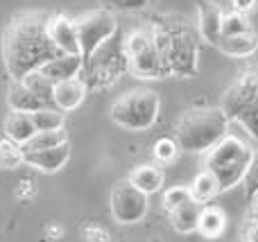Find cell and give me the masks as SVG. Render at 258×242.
<instances>
[{"label": "cell", "instance_id": "30", "mask_svg": "<svg viewBox=\"0 0 258 242\" xmlns=\"http://www.w3.org/2000/svg\"><path fill=\"white\" fill-rule=\"evenodd\" d=\"M102 3L113 9H120V12H138V9L147 7L150 0H102Z\"/></svg>", "mask_w": 258, "mask_h": 242}, {"label": "cell", "instance_id": "31", "mask_svg": "<svg viewBox=\"0 0 258 242\" xmlns=\"http://www.w3.org/2000/svg\"><path fill=\"white\" fill-rule=\"evenodd\" d=\"M84 238L89 240V242H111V235H109V231L102 229V226H95V224L84 226Z\"/></svg>", "mask_w": 258, "mask_h": 242}, {"label": "cell", "instance_id": "14", "mask_svg": "<svg viewBox=\"0 0 258 242\" xmlns=\"http://www.w3.org/2000/svg\"><path fill=\"white\" fill-rule=\"evenodd\" d=\"M84 68V59L82 54H59V57L50 59L45 66H41L39 70L43 72L48 79L52 82H63L71 79V77H77Z\"/></svg>", "mask_w": 258, "mask_h": 242}, {"label": "cell", "instance_id": "29", "mask_svg": "<svg viewBox=\"0 0 258 242\" xmlns=\"http://www.w3.org/2000/svg\"><path fill=\"white\" fill-rule=\"evenodd\" d=\"M186 199H190V188H181V186H174V188H168L163 193V208L165 211H172L179 204H183Z\"/></svg>", "mask_w": 258, "mask_h": 242}, {"label": "cell", "instance_id": "34", "mask_svg": "<svg viewBox=\"0 0 258 242\" xmlns=\"http://www.w3.org/2000/svg\"><path fill=\"white\" fill-rule=\"evenodd\" d=\"M233 3V12H240V14H247L254 9L256 0H231Z\"/></svg>", "mask_w": 258, "mask_h": 242}, {"label": "cell", "instance_id": "23", "mask_svg": "<svg viewBox=\"0 0 258 242\" xmlns=\"http://www.w3.org/2000/svg\"><path fill=\"white\" fill-rule=\"evenodd\" d=\"M68 143V134L61 129H50V131H36L25 145H21L23 152H32V149H45V147H54V145Z\"/></svg>", "mask_w": 258, "mask_h": 242}, {"label": "cell", "instance_id": "1", "mask_svg": "<svg viewBox=\"0 0 258 242\" xmlns=\"http://www.w3.org/2000/svg\"><path fill=\"white\" fill-rule=\"evenodd\" d=\"M48 14L21 12L7 23L3 34V59L12 79H23L50 59L63 54L48 36Z\"/></svg>", "mask_w": 258, "mask_h": 242}, {"label": "cell", "instance_id": "28", "mask_svg": "<svg viewBox=\"0 0 258 242\" xmlns=\"http://www.w3.org/2000/svg\"><path fill=\"white\" fill-rule=\"evenodd\" d=\"M23 163V149L14 140H3L0 143V166L5 168H18Z\"/></svg>", "mask_w": 258, "mask_h": 242}, {"label": "cell", "instance_id": "13", "mask_svg": "<svg viewBox=\"0 0 258 242\" xmlns=\"http://www.w3.org/2000/svg\"><path fill=\"white\" fill-rule=\"evenodd\" d=\"M86 82L80 77H71L63 82H54V91H52V104L61 111H73L77 109L86 98Z\"/></svg>", "mask_w": 258, "mask_h": 242}, {"label": "cell", "instance_id": "3", "mask_svg": "<svg viewBox=\"0 0 258 242\" xmlns=\"http://www.w3.org/2000/svg\"><path fill=\"white\" fill-rule=\"evenodd\" d=\"M254 158H256L254 149L245 140L233 134H227L222 140H218L206 152L204 168L209 172H213L215 179L220 181V188L224 193V190H231L245 181Z\"/></svg>", "mask_w": 258, "mask_h": 242}, {"label": "cell", "instance_id": "33", "mask_svg": "<svg viewBox=\"0 0 258 242\" xmlns=\"http://www.w3.org/2000/svg\"><path fill=\"white\" fill-rule=\"evenodd\" d=\"M245 186H247V190H256V188H258V156L254 158V163H251L249 172H247Z\"/></svg>", "mask_w": 258, "mask_h": 242}, {"label": "cell", "instance_id": "7", "mask_svg": "<svg viewBox=\"0 0 258 242\" xmlns=\"http://www.w3.org/2000/svg\"><path fill=\"white\" fill-rule=\"evenodd\" d=\"M75 27H77V39H80V54L84 59V63L107 41H111L113 34L118 32L116 18L107 9H93V12L82 14L80 18H75Z\"/></svg>", "mask_w": 258, "mask_h": 242}, {"label": "cell", "instance_id": "4", "mask_svg": "<svg viewBox=\"0 0 258 242\" xmlns=\"http://www.w3.org/2000/svg\"><path fill=\"white\" fill-rule=\"evenodd\" d=\"M154 43L161 54V61L168 75L192 77L197 75V41L181 23H163L156 25Z\"/></svg>", "mask_w": 258, "mask_h": 242}, {"label": "cell", "instance_id": "20", "mask_svg": "<svg viewBox=\"0 0 258 242\" xmlns=\"http://www.w3.org/2000/svg\"><path fill=\"white\" fill-rule=\"evenodd\" d=\"M227 229V217H224L222 208L218 206H202V215H200V224H197V231H200L204 238L213 240L220 238Z\"/></svg>", "mask_w": 258, "mask_h": 242}, {"label": "cell", "instance_id": "8", "mask_svg": "<svg viewBox=\"0 0 258 242\" xmlns=\"http://www.w3.org/2000/svg\"><path fill=\"white\" fill-rule=\"evenodd\" d=\"M150 195L138 190L129 179H122L111 190V215L118 224H136L147 215Z\"/></svg>", "mask_w": 258, "mask_h": 242}, {"label": "cell", "instance_id": "24", "mask_svg": "<svg viewBox=\"0 0 258 242\" xmlns=\"http://www.w3.org/2000/svg\"><path fill=\"white\" fill-rule=\"evenodd\" d=\"M32 122H34L36 131H50V129H61L63 127V111L57 107H41L32 111Z\"/></svg>", "mask_w": 258, "mask_h": 242}, {"label": "cell", "instance_id": "15", "mask_svg": "<svg viewBox=\"0 0 258 242\" xmlns=\"http://www.w3.org/2000/svg\"><path fill=\"white\" fill-rule=\"evenodd\" d=\"M202 206H204V204L195 202V199L190 197L183 204H179L177 208H172V211H170V222H172L174 231H179V233H192V231H197Z\"/></svg>", "mask_w": 258, "mask_h": 242}, {"label": "cell", "instance_id": "26", "mask_svg": "<svg viewBox=\"0 0 258 242\" xmlns=\"http://www.w3.org/2000/svg\"><path fill=\"white\" fill-rule=\"evenodd\" d=\"M254 32L249 25V21L245 18V14L240 12H229L222 18V36H236V34H247Z\"/></svg>", "mask_w": 258, "mask_h": 242}, {"label": "cell", "instance_id": "19", "mask_svg": "<svg viewBox=\"0 0 258 242\" xmlns=\"http://www.w3.org/2000/svg\"><path fill=\"white\" fill-rule=\"evenodd\" d=\"M218 48L222 50L229 57H249L258 50V36L254 32H247V34H236V36H222L218 43Z\"/></svg>", "mask_w": 258, "mask_h": 242}, {"label": "cell", "instance_id": "11", "mask_svg": "<svg viewBox=\"0 0 258 242\" xmlns=\"http://www.w3.org/2000/svg\"><path fill=\"white\" fill-rule=\"evenodd\" d=\"M71 158V145L61 143L54 147H45V149H32V152H23V163L36 168L41 172H57Z\"/></svg>", "mask_w": 258, "mask_h": 242}, {"label": "cell", "instance_id": "6", "mask_svg": "<svg viewBox=\"0 0 258 242\" xmlns=\"http://www.w3.org/2000/svg\"><path fill=\"white\" fill-rule=\"evenodd\" d=\"M125 57H127V68L136 77H143V79L168 77L152 32H143V30L132 32L125 41Z\"/></svg>", "mask_w": 258, "mask_h": 242}, {"label": "cell", "instance_id": "35", "mask_svg": "<svg viewBox=\"0 0 258 242\" xmlns=\"http://www.w3.org/2000/svg\"><path fill=\"white\" fill-rule=\"evenodd\" d=\"M247 242H258V222H256L254 231H251V235H249V238H247Z\"/></svg>", "mask_w": 258, "mask_h": 242}, {"label": "cell", "instance_id": "27", "mask_svg": "<svg viewBox=\"0 0 258 242\" xmlns=\"http://www.w3.org/2000/svg\"><path fill=\"white\" fill-rule=\"evenodd\" d=\"M236 122L242 125V129H245L247 134L258 143V98L249 104V107H245L240 113H238Z\"/></svg>", "mask_w": 258, "mask_h": 242}, {"label": "cell", "instance_id": "18", "mask_svg": "<svg viewBox=\"0 0 258 242\" xmlns=\"http://www.w3.org/2000/svg\"><path fill=\"white\" fill-rule=\"evenodd\" d=\"M7 100H9L12 111H27V113H32V111H36V109H41V107H50V104H45L43 100L36 98V95L32 93V91L27 89L21 79H14L12 82Z\"/></svg>", "mask_w": 258, "mask_h": 242}, {"label": "cell", "instance_id": "12", "mask_svg": "<svg viewBox=\"0 0 258 242\" xmlns=\"http://www.w3.org/2000/svg\"><path fill=\"white\" fill-rule=\"evenodd\" d=\"M222 9L220 5L211 3V0H202L197 7V25H200V34L206 43L218 48L220 39H222Z\"/></svg>", "mask_w": 258, "mask_h": 242}, {"label": "cell", "instance_id": "17", "mask_svg": "<svg viewBox=\"0 0 258 242\" xmlns=\"http://www.w3.org/2000/svg\"><path fill=\"white\" fill-rule=\"evenodd\" d=\"M138 190H143L145 195H152V193H159L161 186H163V170L156 166H136L127 177Z\"/></svg>", "mask_w": 258, "mask_h": 242}, {"label": "cell", "instance_id": "2", "mask_svg": "<svg viewBox=\"0 0 258 242\" xmlns=\"http://www.w3.org/2000/svg\"><path fill=\"white\" fill-rule=\"evenodd\" d=\"M229 118L220 107H195L181 113L174 127V138L183 152L206 154L229 134Z\"/></svg>", "mask_w": 258, "mask_h": 242}, {"label": "cell", "instance_id": "5", "mask_svg": "<svg viewBox=\"0 0 258 242\" xmlns=\"http://www.w3.org/2000/svg\"><path fill=\"white\" fill-rule=\"evenodd\" d=\"M161 100L152 89H134L113 102L111 120L129 131H145L156 122Z\"/></svg>", "mask_w": 258, "mask_h": 242}, {"label": "cell", "instance_id": "16", "mask_svg": "<svg viewBox=\"0 0 258 242\" xmlns=\"http://www.w3.org/2000/svg\"><path fill=\"white\" fill-rule=\"evenodd\" d=\"M5 134L16 145H25L27 140L36 134V127H34V122H32V113L12 111L7 116V122H5Z\"/></svg>", "mask_w": 258, "mask_h": 242}, {"label": "cell", "instance_id": "9", "mask_svg": "<svg viewBox=\"0 0 258 242\" xmlns=\"http://www.w3.org/2000/svg\"><path fill=\"white\" fill-rule=\"evenodd\" d=\"M256 98H258V72L247 70L224 91L220 109H222V113L229 120H236L238 113L245 107H249Z\"/></svg>", "mask_w": 258, "mask_h": 242}, {"label": "cell", "instance_id": "22", "mask_svg": "<svg viewBox=\"0 0 258 242\" xmlns=\"http://www.w3.org/2000/svg\"><path fill=\"white\" fill-rule=\"evenodd\" d=\"M21 82H23V84H25L27 89H30L32 93H34L39 100H43L45 104H50V107H54V104H52V91H54V82H52V79H48V77H45L41 70H32V72H27V75L23 77Z\"/></svg>", "mask_w": 258, "mask_h": 242}, {"label": "cell", "instance_id": "21", "mask_svg": "<svg viewBox=\"0 0 258 242\" xmlns=\"http://www.w3.org/2000/svg\"><path fill=\"white\" fill-rule=\"evenodd\" d=\"M220 193H222L220 181L215 179V175L213 172H209L206 168H204V172H200V175L195 177V181H192V186H190V197L195 199V202H200V204L213 202Z\"/></svg>", "mask_w": 258, "mask_h": 242}, {"label": "cell", "instance_id": "10", "mask_svg": "<svg viewBox=\"0 0 258 242\" xmlns=\"http://www.w3.org/2000/svg\"><path fill=\"white\" fill-rule=\"evenodd\" d=\"M48 36L63 54H80V39H77L75 21L63 14H54L48 18Z\"/></svg>", "mask_w": 258, "mask_h": 242}, {"label": "cell", "instance_id": "25", "mask_svg": "<svg viewBox=\"0 0 258 242\" xmlns=\"http://www.w3.org/2000/svg\"><path fill=\"white\" fill-rule=\"evenodd\" d=\"M181 145L177 143V138H170V136H163V138H159L154 143V158L159 163H172L179 158V154H181Z\"/></svg>", "mask_w": 258, "mask_h": 242}, {"label": "cell", "instance_id": "32", "mask_svg": "<svg viewBox=\"0 0 258 242\" xmlns=\"http://www.w3.org/2000/svg\"><path fill=\"white\" fill-rule=\"evenodd\" d=\"M247 217L251 222H258V188L256 190H247Z\"/></svg>", "mask_w": 258, "mask_h": 242}]
</instances>
